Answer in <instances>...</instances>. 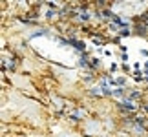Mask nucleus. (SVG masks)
Listing matches in <instances>:
<instances>
[{
  "instance_id": "obj_1",
  "label": "nucleus",
  "mask_w": 148,
  "mask_h": 137,
  "mask_svg": "<svg viewBox=\"0 0 148 137\" xmlns=\"http://www.w3.org/2000/svg\"><path fill=\"white\" fill-rule=\"evenodd\" d=\"M124 106H126L128 110H134V104H132V102H124Z\"/></svg>"
}]
</instances>
